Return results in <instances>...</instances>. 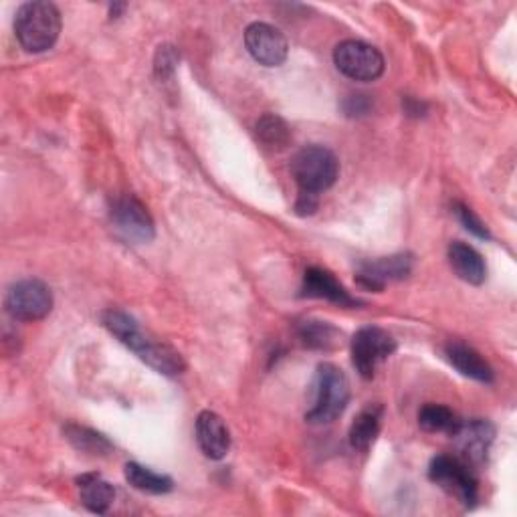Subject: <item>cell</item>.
Here are the masks:
<instances>
[{"mask_svg":"<svg viewBox=\"0 0 517 517\" xmlns=\"http://www.w3.org/2000/svg\"><path fill=\"white\" fill-rule=\"evenodd\" d=\"M320 198L316 194H307V192H299L297 202H295V213L299 217H309L318 211Z\"/></svg>","mask_w":517,"mask_h":517,"instance_id":"4316f807","label":"cell"},{"mask_svg":"<svg viewBox=\"0 0 517 517\" xmlns=\"http://www.w3.org/2000/svg\"><path fill=\"white\" fill-rule=\"evenodd\" d=\"M303 297H314V299H326L340 307H356L362 305L360 299H356L338 279L334 273L322 267H309L303 275L301 285Z\"/></svg>","mask_w":517,"mask_h":517,"instance_id":"4fadbf2b","label":"cell"},{"mask_svg":"<svg viewBox=\"0 0 517 517\" xmlns=\"http://www.w3.org/2000/svg\"><path fill=\"white\" fill-rule=\"evenodd\" d=\"M493 437H495L493 425L487 421H481V419H473L469 423L463 421L461 429L453 435V439L459 445L461 459L465 463H469L471 467L481 465L487 459Z\"/></svg>","mask_w":517,"mask_h":517,"instance_id":"5bb4252c","label":"cell"},{"mask_svg":"<svg viewBox=\"0 0 517 517\" xmlns=\"http://www.w3.org/2000/svg\"><path fill=\"white\" fill-rule=\"evenodd\" d=\"M106 326L126 348H130L140 360L164 376H178L184 372L186 362L172 346L154 340L144 328L122 309H108L101 316Z\"/></svg>","mask_w":517,"mask_h":517,"instance_id":"6da1fadb","label":"cell"},{"mask_svg":"<svg viewBox=\"0 0 517 517\" xmlns=\"http://www.w3.org/2000/svg\"><path fill=\"white\" fill-rule=\"evenodd\" d=\"M15 35L27 53H45L53 49L61 35L59 9L45 0L21 5L15 17Z\"/></svg>","mask_w":517,"mask_h":517,"instance_id":"3957f363","label":"cell"},{"mask_svg":"<svg viewBox=\"0 0 517 517\" xmlns=\"http://www.w3.org/2000/svg\"><path fill=\"white\" fill-rule=\"evenodd\" d=\"M79 499L91 513H106L116 501V489L99 473H85L77 477Z\"/></svg>","mask_w":517,"mask_h":517,"instance_id":"e0dca14e","label":"cell"},{"mask_svg":"<svg viewBox=\"0 0 517 517\" xmlns=\"http://www.w3.org/2000/svg\"><path fill=\"white\" fill-rule=\"evenodd\" d=\"M419 425L427 433H443L453 437L461 429L463 419L445 404H425L419 410Z\"/></svg>","mask_w":517,"mask_h":517,"instance_id":"d6986e66","label":"cell"},{"mask_svg":"<svg viewBox=\"0 0 517 517\" xmlns=\"http://www.w3.org/2000/svg\"><path fill=\"white\" fill-rule=\"evenodd\" d=\"M348 402L350 380L346 372L332 362L320 364L314 380V404L305 412V421L309 425H330L344 415Z\"/></svg>","mask_w":517,"mask_h":517,"instance_id":"7a4b0ae2","label":"cell"},{"mask_svg":"<svg viewBox=\"0 0 517 517\" xmlns=\"http://www.w3.org/2000/svg\"><path fill=\"white\" fill-rule=\"evenodd\" d=\"M114 227L134 243H150L156 237V227L154 219L148 213L142 200H138L134 194H124L118 196L112 202L110 211Z\"/></svg>","mask_w":517,"mask_h":517,"instance_id":"9c48e42d","label":"cell"},{"mask_svg":"<svg viewBox=\"0 0 517 517\" xmlns=\"http://www.w3.org/2000/svg\"><path fill=\"white\" fill-rule=\"evenodd\" d=\"M404 112L408 116H415V118H421L425 112H427V103H421L419 99H412V97H406L404 101Z\"/></svg>","mask_w":517,"mask_h":517,"instance_id":"83f0119b","label":"cell"},{"mask_svg":"<svg viewBox=\"0 0 517 517\" xmlns=\"http://www.w3.org/2000/svg\"><path fill=\"white\" fill-rule=\"evenodd\" d=\"M178 61H180V55H178V51H176L172 45H162V47H158L156 57H154V71H156V75H158L162 81L168 79V77H172L174 71H176Z\"/></svg>","mask_w":517,"mask_h":517,"instance_id":"d4e9b609","label":"cell"},{"mask_svg":"<svg viewBox=\"0 0 517 517\" xmlns=\"http://www.w3.org/2000/svg\"><path fill=\"white\" fill-rule=\"evenodd\" d=\"M63 433H65V439L81 453H87L93 457H103L114 451L112 441L106 435H101L93 429L79 427V425H67Z\"/></svg>","mask_w":517,"mask_h":517,"instance_id":"7402d4cb","label":"cell"},{"mask_svg":"<svg viewBox=\"0 0 517 517\" xmlns=\"http://www.w3.org/2000/svg\"><path fill=\"white\" fill-rule=\"evenodd\" d=\"M124 475H126V481L134 489L150 493V495H164V493H170L174 489L172 477L156 473V471H152V469H148L140 463H128L126 469H124Z\"/></svg>","mask_w":517,"mask_h":517,"instance_id":"44dd1931","label":"cell"},{"mask_svg":"<svg viewBox=\"0 0 517 517\" xmlns=\"http://www.w3.org/2000/svg\"><path fill=\"white\" fill-rule=\"evenodd\" d=\"M7 312L17 322H39L53 309V293L41 279H23L7 291Z\"/></svg>","mask_w":517,"mask_h":517,"instance_id":"8992f818","label":"cell"},{"mask_svg":"<svg viewBox=\"0 0 517 517\" xmlns=\"http://www.w3.org/2000/svg\"><path fill=\"white\" fill-rule=\"evenodd\" d=\"M344 112L350 118H360V116H368L372 110V101L368 99V95H350L344 101Z\"/></svg>","mask_w":517,"mask_h":517,"instance_id":"484cf974","label":"cell"},{"mask_svg":"<svg viewBox=\"0 0 517 517\" xmlns=\"http://www.w3.org/2000/svg\"><path fill=\"white\" fill-rule=\"evenodd\" d=\"M334 63L342 75L362 83L380 79L386 67L382 53L374 45L356 39L342 41L334 49Z\"/></svg>","mask_w":517,"mask_h":517,"instance_id":"ba28073f","label":"cell"},{"mask_svg":"<svg viewBox=\"0 0 517 517\" xmlns=\"http://www.w3.org/2000/svg\"><path fill=\"white\" fill-rule=\"evenodd\" d=\"M255 134H257V140L263 144V148L271 152H281L291 142V128L283 118L275 114H265L263 118H259L255 126Z\"/></svg>","mask_w":517,"mask_h":517,"instance_id":"603a6c76","label":"cell"},{"mask_svg":"<svg viewBox=\"0 0 517 517\" xmlns=\"http://www.w3.org/2000/svg\"><path fill=\"white\" fill-rule=\"evenodd\" d=\"M445 354H447V360L451 362V366L455 370H459L463 376L483 382V384H491L495 380L493 368L471 346H467L463 342H449L445 346Z\"/></svg>","mask_w":517,"mask_h":517,"instance_id":"2e32d148","label":"cell"},{"mask_svg":"<svg viewBox=\"0 0 517 517\" xmlns=\"http://www.w3.org/2000/svg\"><path fill=\"white\" fill-rule=\"evenodd\" d=\"M297 336L303 346L312 350H332L338 346L342 332L336 330L330 322L322 320H305L297 326Z\"/></svg>","mask_w":517,"mask_h":517,"instance_id":"ffe728a7","label":"cell"},{"mask_svg":"<svg viewBox=\"0 0 517 517\" xmlns=\"http://www.w3.org/2000/svg\"><path fill=\"white\" fill-rule=\"evenodd\" d=\"M384 406L382 404H368L356 421L350 427V445L356 451H368L380 435L382 429Z\"/></svg>","mask_w":517,"mask_h":517,"instance_id":"ac0fdd59","label":"cell"},{"mask_svg":"<svg viewBox=\"0 0 517 517\" xmlns=\"http://www.w3.org/2000/svg\"><path fill=\"white\" fill-rule=\"evenodd\" d=\"M429 479L455 495L467 509L479 501V481L469 463L453 455H437L429 465Z\"/></svg>","mask_w":517,"mask_h":517,"instance_id":"5b68a950","label":"cell"},{"mask_svg":"<svg viewBox=\"0 0 517 517\" xmlns=\"http://www.w3.org/2000/svg\"><path fill=\"white\" fill-rule=\"evenodd\" d=\"M245 47L251 57L265 67H279L287 61L289 43L285 35L269 23H253L245 31Z\"/></svg>","mask_w":517,"mask_h":517,"instance_id":"30bf717a","label":"cell"},{"mask_svg":"<svg viewBox=\"0 0 517 517\" xmlns=\"http://www.w3.org/2000/svg\"><path fill=\"white\" fill-rule=\"evenodd\" d=\"M449 263L457 277L469 285H483L487 279L485 259L475 247L463 241H453L449 245Z\"/></svg>","mask_w":517,"mask_h":517,"instance_id":"9a60e30c","label":"cell"},{"mask_svg":"<svg viewBox=\"0 0 517 517\" xmlns=\"http://www.w3.org/2000/svg\"><path fill=\"white\" fill-rule=\"evenodd\" d=\"M196 441L200 451L213 459L221 461L231 451V431L223 417L213 410H202L196 419Z\"/></svg>","mask_w":517,"mask_h":517,"instance_id":"7c38bea8","label":"cell"},{"mask_svg":"<svg viewBox=\"0 0 517 517\" xmlns=\"http://www.w3.org/2000/svg\"><path fill=\"white\" fill-rule=\"evenodd\" d=\"M291 174L299 186V192L320 196L336 184L340 162L326 146H305L295 154Z\"/></svg>","mask_w":517,"mask_h":517,"instance_id":"277c9868","label":"cell"},{"mask_svg":"<svg viewBox=\"0 0 517 517\" xmlns=\"http://www.w3.org/2000/svg\"><path fill=\"white\" fill-rule=\"evenodd\" d=\"M124 9H126V5H114V7H110V15H112V19H118L120 11H124Z\"/></svg>","mask_w":517,"mask_h":517,"instance_id":"f1b7e54d","label":"cell"},{"mask_svg":"<svg viewBox=\"0 0 517 517\" xmlns=\"http://www.w3.org/2000/svg\"><path fill=\"white\" fill-rule=\"evenodd\" d=\"M455 215H457L459 223H461L471 235H475L477 239H483V241H489V239H491V233H489V229L485 227V223L475 215L473 209H469L467 204L457 202V204H455Z\"/></svg>","mask_w":517,"mask_h":517,"instance_id":"cb8c5ba5","label":"cell"},{"mask_svg":"<svg viewBox=\"0 0 517 517\" xmlns=\"http://www.w3.org/2000/svg\"><path fill=\"white\" fill-rule=\"evenodd\" d=\"M398 344L392 334L378 326L360 328L350 344L352 364L364 380H372L376 368L396 352Z\"/></svg>","mask_w":517,"mask_h":517,"instance_id":"52a82bcc","label":"cell"},{"mask_svg":"<svg viewBox=\"0 0 517 517\" xmlns=\"http://www.w3.org/2000/svg\"><path fill=\"white\" fill-rule=\"evenodd\" d=\"M412 271V255L398 253L392 257H382L376 261H366L360 265L356 281L370 291H382L388 283L406 279Z\"/></svg>","mask_w":517,"mask_h":517,"instance_id":"8fae6325","label":"cell"}]
</instances>
